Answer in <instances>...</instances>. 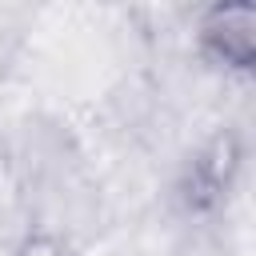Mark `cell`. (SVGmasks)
I'll list each match as a JSON object with an SVG mask.
<instances>
[{
	"instance_id": "obj_1",
	"label": "cell",
	"mask_w": 256,
	"mask_h": 256,
	"mask_svg": "<svg viewBox=\"0 0 256 256\" xmlns=\"http://www.w3.org/2000/svg\"><path fill=\"white\" fill-rule=\"evenodd\" d=\"M200 52L232 72H248L256 64V4L248 0H220L200 12L196 20Z\"/></svg>"
},
{
	"instance_id": "obj_2",
	"label": "cell",
	"mask_w": 256,
	"mask_h": 256,
	"mask_svg": "<svg viewBox=\"0 0 256 256\" xmlns=\"http://www.w3.org/2000/svg\"><path fill=\"white\" fill-rule=\"evenodd\" d=\"M240 164H244V144H240V136H236L232 128L212 132V136L196 148V156H192V164H188V176H184V200H188V208H196V212L216 208V204L228 196Z\"/></svg>"
},
{
	"instance_id": "obj_3",
	"label": "cell",
	"mask_w": 256,
	"mask_h": 256,
	"mask_svg": "<svg viewBox=\"0 0 256 256\" xmlns=\"http://www.w3.org/2000/svg\"><path fill=\"white\" fill-rule=\"evenodd\" d=\"M12 256H68V244L60 236H52V232H28L16 244Z\"/></svg>"
}]
</instances>
